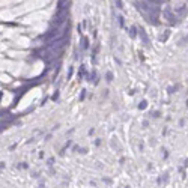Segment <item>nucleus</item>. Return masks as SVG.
Listing matches in <instances>:
<instances>
[{"label": "nucleus", "mask_w": 188, "mask_h": 188, "mask_svg": "<svg viewBox=\"0 0 188 188\" xmlns=\"http://www.w3.org/2000/svg\"><path fill=\"white\" fill-rule=\"evenodd\" d=\"M146 107V101H143V103L140 104V108H144Z\"/></svg>", "instance_id": "nucleus-3"}, {"label": "nucleus", "mask_w": 188, "mask_h": 188, "mask_svg": "<svg viewBox=\"0 0 188 188\" xmlns=\"http://www.w3.org/2000/svg\"><path fill=\"white\" fill-rule=\"evenodd\" d=\"M140 35H141V38L144 39V42H148V38H146V35H144V30H143V29H140Z\"/></svg>", "instance_id": "nucleus-1"}, {"label": "nucleus", "mask_w": 188, "mask_h": 188, "mask_svg": "<svg viewBox=\"0 0 188 188\" xmlns=\"http://www.w3.org/2000/svg\"><path fill=\"white\" fill-rule=\"evenodd\" d=\"M114 2H116V5H118V8H119V9H122V3H120V0H114Z\"/></svg>", "instance_id": "nucleus-2"}]
</instances>
